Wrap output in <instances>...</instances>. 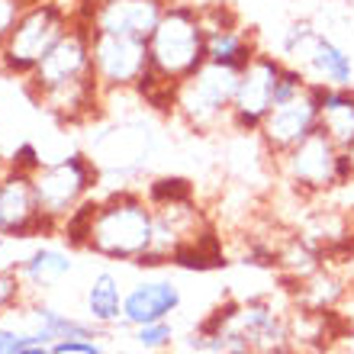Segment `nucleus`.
Instances as JSON below:
<instances>
[{"label": "nucleus", "instance_id": "nucleus-1", "mask_svg": "<svg viewBox=\"0 0 354 354\" xmlns=\"http://www.w3.org/2000/svg\"><path fill=\"white\" fill-rule=\"evenodd\" d=\"M155 242V206L145 200L136 187H120L106 200H100V209L93 216L91 245L103 261H136Z\"/></svg>", "mask_w": 354, "mask_h": 354}, {"label": "nucleus", "instance_id": "nucleus-2", "mask_svg": "<svg viewBox=\"0 0 354 354\" xmlns=\"http://www.w3.org/2000/svg\"><path fill=\"white\" fill-rule=\"evenodd\" d=\"M206 65V29L196 3H165L149 36V68L161 81L180 84Z\"/></svg>", "mask_w": 354, "mask_h": 354}, {"label": "nucleus", "instance_id": "nucleus-3", "mask_svg": "<svg viewBox=\"0 0 354 354\" xmlns=\"http://www.w3.org/2000/svg\"><path fill=\"white\" fill-rule=\"evenodd\" d=\"M71 23H75V7L65 0H29L17 26L10 29V36L0 46V71L7 77L26 81Z\"/></svg>", "mask_w": 354, "mask_h": 354}, {"label": "nucleus", "instance_id": "nucleus-4", "mask_svg": "<svg viewBox=\"0 0 354 354\" xmlns=\"http://www.w3.org/2000/svg\"><path fill=\"white\" fill-rule=\"evenodd\" d=\"M274 168L299 196H328L354 180V165L348 151H342L322 132H313L287 155L274 158Z\"/></svg>", "mask_w": 354, "mask_h": 354}, {"label": "nucleus", "instance_id": "nucleus-5", "mask_svg": "<svg viewBox=\"0 0 354 354\" xmlns=\"http://www.w3.org/2000/svg\"><path fill=\"white\" fill-rule=\"evenodd\" d=\"M239 71L225 65L206 62L200 71L184 77L174 87V116L190 132H216L219 126H229Z\"/></svg>", "mask_w": 354, "mask_h": 354}, {"label": "nucleus", "instance_id": "nucleus-6", "mask_svg": "<svg viewBox=\"0 0 354 354\" xmlns=\"http://www.w3.org/2000/svg\"><path fill=\"white\" fill-rule=\"evenodd\" d=\"M103 180L100 165L93 161V155L84 151H71L58 161H46L42 168L32 174V187H36V203L46 216H52L55 223H62L77 203H84L93 194V187Z\"/></svg>", "mask_w": 354, "mask_h": 354}, {"label": "nucleus", "instance_id": "nucleus-7", "mask_svg": "<svg viewBox=\"0 0 354 354\" xmlns=\"http://www.w3.org/2000/svg\"><path fill=\"white\" fill-rule=\"evenodd\" d=\"M91 42H93V26L84 23V19H75L65 36L58 39L55 46L48 48V55L36 65V71L23 81L29 97L39 103L46 93L58 91V87L77 84V81L91 77L93 75Z\"/></svg>", "mask_w": 354, "mask_h": 354}, {"label": "nucleus", "instance_id": "nucleus-8", "mask_svg": "<svg viewBox=\"0 0 354 354\" xmlns=\"http://www.w3.org/2000/svg\"><path fill=\"white\" fill-rule=\"evenodd\" d=\"M283 65L287 62L280 55H270V52L261 48L239 71V87H235L232 113H229V129L242 132V136H254L258 132L264 116L274 110V93H277V81Z\"/></svg>", "mask_w": 354, "mask_h": 354}, {"label": "nucleus", "instance_id": "nucleus-9", "mask_svg": "<svg viewBox=\"0 0 354 354\" xmlns=\"http://www.w3.org/2000/svg\"><path fill=\"white\" fill-rule=\"evenodd\" d=\"M91 62L103 93H136L142 75L149 71V42L93 29Z\"/></svg>", "mask_w": 354, "mask_h": 354}, {"label": "nucleus", "instance_id": "nucleus-10", "mask_svg": "<svg viewBox=\"0 0 354 354\" xmlns=\"http://www.w3.org/2000/svg\"><path fill=\"white\" fill-rule=\"evenodd\" d=\"M319 93H322V84H309L299 97L277 103L264 116V122L254 132V139H258V145H261L268 158L287 155L293 145H299L313 132H319Z\"/></svg>", "mask_w": 354, "mask_h": 354}, {"label": "nucleus", "instance_id": "nucleus-11", "mask_svg": "<svg viewBox=\"0 0 354 354\" xmlns=\"http://www.w3.org/2000/svg\"><path fill=\"white\" fill-rule=\"evenodd\" d=\"M0 223H3V235L7 239H48L58 235V223L52 216H46L36 203V187H32V174L17 168L0 171Z\"/></svg>", "mask_w": 354, "mask_h": 354}, {"label": "nucleus", "instance_id": "nucleus-12", "mask_svg": "<svg viewBox=\"0 0 354 354\" xmlns=\"http://www.w3.org/2000/svg\"><path fill=\"white\" fill-rule=\"evenodd\" d=\"M235 335L245 338L248 351L261 354H293V328L290 319L274 306V299L268 297H252L239 306L232 328Z\"/></svg>", "mask_w": 354, "mask_h": 354}, {"label": "nucleus", "instance_id": "nucleus-13", "mask_svg": "<svg viewBox=\"0 0 354 354\" xmlns=\"http://www.w3.org/2000/svg\"><path fill=\"white\" fill-rule=\"evenodd\" d=\"M180 306H184V290H180L177 280L145 277L126 290V299H122V332L171 319Z\"/></svg>", "mask_w": 354, "mask_h": 354}, {"label": "nucleus", "instance_id": "nucleus-14", "mask_svg": "<svg viewBox=\"0 0 354 354\" xmlns=\"http://www.w3.org/2000/svg\"><path fill=\"white\" fill-rule=\"evenodd\" d=\"M168 0H97L91 26L110 36L145 39L155 32Z\"/></svg>", "mask_w": 354, "mask_h": 354}, {"label": "nucleus", "instance_id": "nucleus-15", "mask_svg": "<svg viewBox=\"0 0 354 354\" xmlns=\"http://www.w3.org/2000/svg\"><path fill=\"white\" fill-rule=\"evenodd\" d=\"M293 68H299L309 77V84L322 87H354V62L345 48L332 36L316 32L309 46L293 58Z\"/></svg>", "mask_w": 354, "mask_h": 354}, {"label": "nucleus", "instance_id": "nucleus-16", "mask_svg": "<svg viewBox=\"0 0 354 354\" xmlns=\"http://www.w3.org/2000/svg\"><path fill=\"white\" fill-rule=\"evenodd\" d=\"M19 274V280L26 283V290L46 293V290L58 287L65 277L75 274V258L71 248H52V245H39L23 258V261L10 264Z\"/></svg>", "mask_w": 354, "mask_h": 354}, {"label": "nucleus", "instance_id": "nucleus-17", "mask_svg": "<svg viewBox=\"0 0 354 354\" xmlns=\"http://www.w3.org/2000/svg\"><path fill=\"white\" fill-rule=\"evenodd\" d=\"M122 299H126V290L120 277L110 268H103L93 274L84 290V313L93 326L113 332V328H122Z\"/></svg>", "mask_w": 354, "mask_h": 354}, {"label": "nucleus", "instance_id": "nucleus-18", "mask_svg": "<svg viewBox=\"0 0 354 354\" xmlns=\"http://www.w3.org/2000/svg\"><path fill=\"white\" fill-rule=\"evenodd\" d=\"M319 132L328 136L342 151L354 145V87H322Z\"/></svg>", "mask_w": 354, "mask_h": 354}, {"label": "nucleus", "instance_id": "nucleus-19", "mask_svg": "<svg viewBox=\"0 0 354 354\" xmlns=\"http://www.w3.org/2000/svg\"><path fill=\"white\" fill-rule=\"evenodd\" d=\"M258 52H261L258 32H254V26H245V23L206 36V62H213V65H225L242 71Z\"/></svg>", "mask_w": 354, "mask_h": 354}, {"label": "nucleus", "instance_id": "nucleus-20", "mask_svg": "<svg viewBox=\"0 0 354 354\" xmlns=\"http://www.w3.org/2000/svg\"><path fill=\"white\" fill-rule=\"evenodd\" d=\"M225 252H223V242L219 235L213 232V225H206L203 232H196L194 239L180 242L171 252V268H180V270H196V274H206V270H219L225 268Z\"/></svg>", "mask_w": 354, "mask_h": 354}, {"label": "nucleus", "instance_id": "nucleus-21", "mask_svg": "<svg viewBox=\"0 0 354 354\" xmlns=\"http://www.w3.org/2000/svg\"><path fill=\"white\" fill-rule=\"evenodd\" d=\"M277 268L283 277H290L293 283H306L326 270V258L319 254L316 245H309L303 235H290L287 242L277 248Z\"/></svg>", "mask_w": 354, "mask_h": 354}, {"label": "nucleus", "instance_id": "nucleus-22", "mask_svg": "<svg viewBox=\"0 0 354 354\" xmlns=\"http://www.w3.org/2000/svg\"><path fill=\"white\" fill-rule=\"evenodd\" d=\"M97 209H100V200L91 194L84 203H77L75 209H71V213L58 223V239L65 242V248H71V252H87Z\"/></svg>", "mask_w": 354, "mask_h": 354}, {"label": "nucleus", "instance_id": "nucleus-23", "mask_svg": "<svg viewBox=\"0 0 354 354\" xmlns=\"http://www.w3.org/2000/svg\"><path fill=\"white\" fill-rule=\"evenodd\" d=\"M299 297H303V303L309 306V313H332V306L345 297V287H342L338 277L319 270L313 280L299 283Z\"/></svg>", "mask_w": 354, "mask_h": 354}, {"label": "nucleus", "instance_id": "nucleus-24", "mask_svg": "<svg viewBox=\"0 0 354 354\" xmlns=\"http://www.w3.org/2000/svg\"><path fill=\"white\" fill-rule=\"evenodd\" d=\"M142 194H145V200H149L151 206L184 203V200H194V184H190L187 177L165 174V177H151Z\"/></svg>", "mask_w": 354, "mask_h": 354}, {"label": "nucleus", "instance_id": "nucleus-25", "mask_svg": "<svg viewBox=\"0 0 354 354\" xmlns=\"http://www.w3.org/2000/svg\"><path fill=\"white\" fill-rule=\"evenodd\" d=\"M132 342L136 348L145 354H165L177 345V332L171 319H161V322H149V326L132 328Z\"/></svg>", "mask_w": 354, "mask_h": 354}, {"label": "nucleus", "instance_id": "nucleus-26", "mask_svg": "<svg viewBox=\"0 0 354 354\" xmlns=\"http://www.w3.org/2000/svg\"><path fill=\"white\" fill-rule=\"evenodd\" d=\"M196 7H200V19H203L206 36H213L219 29H229V26H239V23H242L239 10H235L229 0H209V3H196Z\"/></svg>", "mask_w": 354, "mask_h": 354}, {"label": "nucleus", "instance_id": "nucleus-27", "mask_svg": "<svg viewBox=\"0 0 354 354\" xmlns=\"http://www.w3.org/2000/svg\"><path fill=\"white\" fill-rule=\"evenodd\" d=\"M316 32H319V29L313 26L309 19H293V23L280 32V58L290 65V62H293V58L306 48V42L316 36Z\"/></svg>", "mask_w": 354, "mask_h": 354}, {"label": "nucleus", "instance_id": "nucleus-28", "mask_svg": "<svg viewBox=\"0 0 354 354\" xmlns=\"http://www.w3.org/2000/svg\"><path fill=\"white\" fill-rule=\"evenodd\" d=\"M26 283L19 280V274L13 268H0V322L7 313H13L17 306L26 303Z\"/></svg>", "mask_w": 354, "mask_h": 354}, {"label": "nucleus", "instance_id": "nucleus-29", "mask_svg": "<svg viewBox=\"0 0 354 354\" xmlns=\"http://www.w3.org/2000/svg\"><path fill=\"white\" fill-rule=\"evenodd\" d=\"M42 165H46V158H42V151H39L36 142H19L17 149L10 151V158H7V168L26 171V174H36Z\"/></svg>", "mask_w": 354, "mask_h": 354}, {"label": "nucleus", "instance_id": "nucleus-30", "mask_svg": "<svg viewBox=\"0 0 354 354\" xmlns=\"http://www.w3.org/2000/svg\"><path fill=\"white\" fill-rule=\"evenodd\" d=\"M52 354H113L100 338H62L52 345Z\"/></svg>", "mask_w": 354, "mask_h": 354}, {"label": "nucleus", "instance_id": "nucleus-31", "mask_svg": "<svg viewBox=\"0 0 354 354\" xmlns=\"http://www.w3.org/2000/svg\"><path fill=\"white\" fill-rule=\"evenodd\" d=\"M29 0H0V46H3V39L10 36V29L17 26L19 13L26 10Z\"/></svg>", "mask_w": 354, "mask_h": 354}, {"label": "nucleus", "instance_id": "nucleus-32", "mask_svg": "<svg viewBox=\"0 0 354 354\" xmlns=\"http://www.w3.org/2000/svg\"><path fill=\"white\" fill-rule=\"evenodd\" d=\"M13 354H52V348L48 345H23V348H17Z\"/></svg>", "mask_w": 354, "mask_h": 354}, {"label": "nucleus", "instance_id": "nucleus-33", "mask_svg": "<svg viewBox=\"0 0 354 354\" xmlns=\"http://www.w3.org/2000/svg\"><path fill=\"white\" fill-rule=\"evenodd\" d=\"M174 354H213V351H196V348H184V345H177Z\"/></svg>", "mask_w": 354, "mask_h": 354}, {"label": "nucleus", "instance_id": "nucleus-34", "mask_svg": "<svg viewBox=\"0 0 354 354\" xmlns=\"http://www.w3.org/2000/svg\"><path fill=\"white\" fill-rule=\"evenodd\" d=\"M168 3H196V0H168Z\"/></svg>", "mask_w": 354, "mask_h": 354}, {"label": "nucleus", "instance_id": "nucleus-35", "mask_svg": "<svg viewBox=\"0 0 354 354\" xmlns=\"http://www.w3.org/2000/svg\"><path fill=\"white\" fill-rule=\"evenodd\" d=\"M348 158H351V165H354V145H351V149H348Z\"/></svg>", "mask_w": 354, "mask_h": 354}, {"label": "nucleus", "instance_id": "nucleus-36", "mask_svg": "<svg viewBox=\"0 0 354 354\" xmlns=\"http://www.w3.org/2000/svg\"><path fill=\"white\" fill-rule=\"evenodd\" d=\"M0 235H3V223H0Z\"/></svg>", "mask_w": 354, "mask_h": 354}, {"label": "nucleus", "instance_id": "nucleus-37", "mask_svg": "<svg viewBox=\"0 0 354 354\" xmlns=\"http://www.w3.org/2000/svg\"><path fill=\"white\" fill-rule=\"evenodd\" d=\"M248 354H261V351H248Z\"/></svg>", "mask_w": 354, "mask_h": 354}, {"label": "nucleus", "instance_id": "nucleus-38", "mask_svg": "<svg viewBox=\"0 0 354 354\" xmlns=\"http://www.w3.org/2000/svg\"><path fill=\"white\" fill-rule=\"evenodd\" d=\"M345 3H354V0H345Z\"/></svg>", "mask_w": 354, "mask_h": 354}, {"label": "nucleus", "instance_id": "nucleus-39", "mask_svg": "<svg viewBox=\"0 0 354 354\" xmlns=\"http://www.w3.org/2000/svg\"><path fill=\"white\" fill-rule=\"evenodd\" d=\"M139 354H145V351H139Z\"/></svg>", "mask_w": 354, "mask_h": 354}]
</instances>
